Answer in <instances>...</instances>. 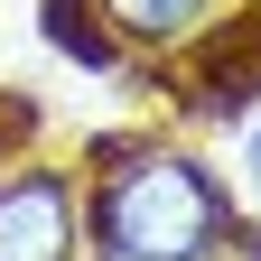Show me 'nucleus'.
I'll use <instances>...</instances> for the list:
<instances>
[{
    "label": "nucleus",
    "instance_id": "4",
    "mask_svg": "<svg viewBox=\"0 0 261 261\" xmlns=\"http://www.w3.org/2000/svg\"><path fill=\"white\" fill-rule=\"evenodd\" d=\"M243 187H252V196H261V121H252V130H243Z\"/></svg>",
    "mask_w": 261,
    "mask_h": 261
},
{
    "label": "nucleus",
    "instance_id": "1",
    "mask_svg": "<svg viewBox=\"0 0 261 261\" xmlns=\"http://www.w3.org/2000/svg\"><path fill=\"white\" fill-rule=\"evenodd\" d=\"M233 205H224V177L196 168L187 149H121L84 196V243L93 252H140V261H196Z\"/></svg>",
    "mask_w": 261,
    "mask_h": 261
},
{
    "label": "nucleus",
    "instance_id": "2",
    "mask_svg": "<svg viewBox=\"0 0 261 261\" xmlns=\"http://www.w3.org/2000/svg\"><path fill=\"white\" fill-rule=\"evenodd\" d=\"M84 187L28 159V168L0 177V261H84Z\"/></svg>",
    "mask_w": 261,
    "mask_h": 261
},
{
    "label": "nucleus",
    "instance_id": "5",
    "mask_svg": "<svg viewBox=\"0 0 261 261\" xmlns=\"http://www.w3.org/2000/svg\"><path fill=\"white\" fill-rule=\"evenodd\" d=\"M84 261H140V252H84Z\"/></svg>",
    "mask_w": 261,
    "mask_h": 261
},
{
    "label": "nucleus",
    "instance_id": "3",
    "mask_svg": "<svg viewBox=\"0 0 261 261\" xmlns=\"http://www.w3.org/2000/svg\"><path fill=\"white\" fill-rule=\"evenodd\" d=\"M65 19H103V56H121V47H187V38H205V19H215V0H56Z\"/></svg>",
    "mask_w": 261,
    "mask_h": 261
}]
</instances>
